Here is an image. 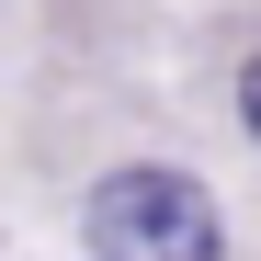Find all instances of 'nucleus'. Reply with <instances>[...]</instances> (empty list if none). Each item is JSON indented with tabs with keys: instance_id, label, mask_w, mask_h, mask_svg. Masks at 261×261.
Instances as JSON below:
<instances>
[{
	"instance_id": "nucleus-1",
	"label": "nucleus",
	"mask_w": 261,
	"mask_h": 261,
	"mask_svg": "<svg viewBox=\"0 0 261 261\" xmlns=\"http://www.w3.org/2000/svg\"><path fill=\"white\" fill-rule=\"evenodd\" d=\"M80 239H91V261H216V250H227L216 193L193 182V170H170V159L102 170L91 204H80Z\"/></svg>"
},
{
	"instance_id": "nucleus-2",
	"label": "nucleus",
	"mask_w": 261,
	"mask_h": 261,
	"mask_svg": "<svg viewBox=\"0 0 261 261\" xmlns=\"http://www.w3.org/2000/svg\"><path fill=\"white\" fill-rule=\"evenodd\" d=\"M239 125H250V137H261V57L239 68Z\"/></svg>"
}]
</instances>
